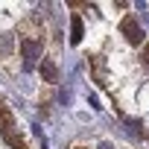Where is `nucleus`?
Instances as JSON below:
<instances>
[{
	"instance_id": "obj_7",
	"label": "nucleus",
	"mask_w": 149,
	"mask_h": 149,
	"mask_svg": "<svg viewBox=\"0 0 149 149\" xmlns=\"http://www.w3.org/2000/svg\"><path fill=\"white\" fill-rule=\"evenodd\" d=\"M100 149H114V146H108V143H102V146H100Z\"/></svg>"
},
{
	"instance_id": "obj_3",
	"label": "nucleus",
	"mask_w": 149,
	"mask_h": 149,
	"mask_svg": "<svg viewBox=\"0 0 149 149\" xmlns=\"http://www.w3.org/2000/svg\"><path fill=\"white\" fill-rule=\"evenodd\" d=\"M38 70H41L44 82H58V67H56V61H53V58H41Z\"/></svg>"
},
{
	"instance_id": "obj_5",
	"label": "nucleus",
	"mask_w": 149,
	"mask_h": 149,
	"mask_svg": "<svg viewBox=\"0 0 149 149\" xmlns=\"http://www.w3.org/2000/svg\"><path fill=\"white\" fill-rule=\"evenodd\" d=\"M12 123H15V120H12V111L0 102V129H3V132H12Z\"/></svg>"
},
{
	"instance_id": "obj_4",
	"label": "nucleus",
	"mask_w": 149,
	"mask_h": 149,
	"mask_svg": "<svg viewBox=\"0 0 149 149\" xmlns=\"http://www.w3.org/2000/svg\"><path fill=\"white\" fill-rule=\"evenodd\" d=\"M82 32H85L82 18H79V15H73V18H70V41H73V44H79V41H82Z\"/></svg>"
},
{
	"instance_id": "obj_6",
	"label": "nucleus",
	"mask_w": 149,
	"mask_h": 149,
	"mask_svg": "<svg viewBox=\"0 0 149 149\" xmlns=\"http://www.w3.org/2000/svg\"><path fill=\"white\" fill-rule=\"evenodd\" d=\"M140 61L149 67V44H143V53H140Z\"/></svg>"
},
{
	"instance_id": "obj_1",
	"label": "nucleus",
	"mask_w": 149,
	"mask_h": 149,
	"mask_svg": "<svg viewBox=\"0 0 149 149\" xmlns=\"http://www.w3.org/2000/svg\"><path fill=\"white\" fill-rule=\"evenodd\" d=\"M120 29H123V35H126L129 44H143V26H140L134 18H123Z\"/></svg>"
},
{
	"instance_id": "obj_2",
	"label": "nucleus",
	"mask_w": 149,
	"mask_h": 149,
	"mask_svg": "<svg viewBox=\"0 0 149 149\" xmlns=\"http://www.w3.org/2000/svg\"><path fill=\"white\" fill-rule=\"evenodd\" d=\"M21 53H24V64L32 67L35 58H38V53H41V41H29V38H24V41H21Z\"/></svg>"
},
{
	"instance_id": "obj_8",
	"label": "nucleus",
	"mask_w": 149,
	"mask_h": 149,
	"mask_svg": "<svg viewBox=\"0 0 149 149\" xmlns=\"http://www.w3.org/2000/svg\"><path fill=\"white\" fill-rule=\"evenodd\" d=\"M76 149H85V146H76Z\"/></svg>"
}]
</instances>
